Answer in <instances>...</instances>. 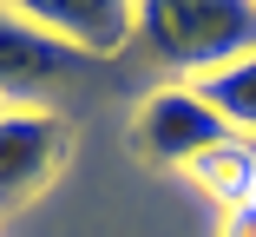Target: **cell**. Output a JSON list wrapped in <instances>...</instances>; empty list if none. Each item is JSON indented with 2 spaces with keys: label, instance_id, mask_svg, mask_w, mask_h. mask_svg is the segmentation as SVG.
Returning a JSON list of instances; mask_svg holds the SVG:
<instances>
[{
  "label": "cell",
  "instance_id": "cell-9",
  "mask_svg": "<svg viewBox=\"0 0 256 237\" xmlns=\"http://www.w3.org/2000/svg\"><path fill=\"white\" fill-rule=\"evenodd\" d=\"M0 112H7V106H0Z\"/></svg>",
  "mask_w": 256,
  "mask_h": 237
},
{
  "label": "cell",
  "instance_id": "cell-2",
  "mask_svg": "<svg viewBox=\"0 0 256 237\" xmlns=\"http://www.w3.org/2000/svg\"><path fill=\"white\" fill-rule=\"evenodd\" d=\"M72 158V119L53 106H7L0 112V217L33 204Z\"/></svg>",
  "mask_w": 256,
  "mask_h": 237
},
{
  "label": "cell",
  "instance_id": "cell-1",
  "mask_svg": "<svg viewBox=\"0 0 256 237\" xmlns=\"http://www.w3.org/2000/svg\"><path fill=\"white\" fill-rule=\"evenodd\" d=\"M138 40L178 86H204L210 73L256 53V7L250 0H151L138 7Z\"/></svg>",
  "mask_w": 256,
  "mask_h": 237
},
{
  "label": "cell",
  "instance_id": "cell-5",
  "mask_svg": "<svg viewBox=\"0 0 256 237\" xmlns=\"http://www.w3.org/2000/svg\"><path fill=\"white\" fill-rule=\"evenodd\" d=\"M14 7L79 60H112L138 40V0H14Z\"/></svg>",
  "mask_w": 256,
  "mask_h": 237
},
{
  "label": "cell",
  "instance_id": "cell-7",
  "mask_svg": "<svg viewBox=\"0 0 256 237\" xmlns=\"http://www.w3.org/2000/svg\"><path fill=\"white\" fill-rule=\"evenodd\" d=\"M197 92L210 99V112H217L230 132L256 138V53H243V60H236V66H224V73H210Z\"/></svg>",
  "mask_w": 256,
  "mask_h": 237
},
{
  "label": "cell",
  "instance_id": "cell-3",
  "mask_svg": "<svg viewBox=\"0 0 256 237\" xmlns=\"http://www.w3.org/2000/svg\"><path fill=\"white\" fill-rule=\"evenodd\" d=\"M230 125L210 112V99H204L197 86H158V92H144V99L132 106V125H125V145L144 158V165H190L197 152H210L217 138Z\"/></svg>",
  "mask_w": 256,
  "mask_h": 237
},
{
  "label": "cell",
  "instance_id": "cell-4",
  "mask_svg": "<svg viewBox=\"0 0 256 237\" xmlns=\"http://www.w3.org/2000/svg\"><path fill=\"white\" fill-rule=\"evenodd\" d=\"M79 73V53L40 33L20 7H0V106H46V92Z\"/></svg>",
  "mask_w": 256,
  "mask_h": 237
},
{
  "label": "cell",
  "instance_id": "cell-6",
  "mask_svg": "<svg viewBox=\"0 0 256 237\" xmlns=\"http://www.w3.org/2000/svg\"><path fill=\"white\" fill-rule=\"evenodd\" d=\"M184 178L197 184L210 204H224V211H243V204H256V138H243V132H224L210 152H197L190 165H184Z\"/></svg>",
  "mask_w": 256,
  "mask_h": 237
},
{
  "label": "cell",
  "instance_id": "cell-8",
  "mask_svg": "<svg viewBox=\"0 0 256 237\" xmlns=\"http://www.w3.org/2000/svg\"><path fill=\"white\" fill-rule=\"evenodd\" d=\"M217 237H256V204H243V211H224Z\"/></svg>",
  "mask_w": 256,
  "mask_h": 237
}]
</instances>
